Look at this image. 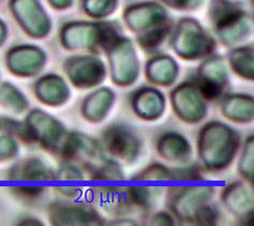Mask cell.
I'll use <instances>...</instances> for the list:
<instances>
[{"instance_id": "cell-13", "label": "cell", "mask_w": 254, "mask_h": 226, "mask_svg": "<svg viewBox=\"0 0 254 226\" xmlns=\"http://www.w3.org/2000/svg\"><path fill=\"white\" fill-rule=\"evenodd\" d=\"M34 92L38 101L48 106H60L67 101L69 91L67 84L58 75L40 77L34 85Z\"/></svg>"}, {"instance_id": "cell-20", "label": "cell", "mask_w": 254, "mask_h": 226, "mask_svg": "<svg viewBox=\"0 0 254 226\" xmlns=\"http://www.w3.org/2000/svg\"><path fill=\"white\" fill-rule=\"evenodd\" d=\"M19 142L5 134H0V163L8 162L19 154Z\"/></svg>"}, {"instance_id": "cell-11", "label": "cell", "mask_w": 254, "mask_h": 226, "mask_svg": "<svg viewBox=\"0 0 254 226\" xmlns=\"http://www.w3.org/2000/svg\"><path fill=\"white\" fill-rule=\"evenodd\" d=\"M125 20L133 32H144L168 21L166 10L155 2L132 5L125 12Z\"/></svg>"}, {"instance_id": "cell-2", "label": "cell", "mask_w": 254, "mask_h": 226, "mask_svg": "<svg viewBox=\"0 0 254 226\" xmlns=\"http://www.w3.org/2000/svg\"><path fill=\"white\" fill-rule=\"evenodd\" d=\"M210 12L215 32L224 45L237 44L249 34V16L238 3L216 0Z\"/></svg>"}, {"instance_id": "cell-24", "label": "cell", "mask_w": 254, "mask_h": 226, "mask_svg": "<svg viewBox=\"0 0 254 226\" xmlns=\"http://www.w3.org/2000/svg\"><path fill=\"white\" fill-rule=\"evenodd\" d=\"M48 1L57 10L67 9L72 3V0H48Z\"/></svg>"}, {"instance_id": "cell-9", "label": "cell", "mask_w": 254, "mask_h": 226, "mask_svg": "<svg viewBox=\"0 0 254 226\" xmlns=\"http://www.w3.org/2000/svg\"><path fill=\"white\" fill-rule=\"evenodd\" d=\"M227 81L226 70L221 59L213 58L199 67L195 88L208 100H215L222 93L224 83Z\"/></svg>"}, {"instance_id": "cell-22", "label": "cell", "mask_w": 254, "mask_h": 226, "mask_svg": "<svg viewBox=\"0 0 254 226\" xmlns=\"http://www.w3.org/2000/svg\"><path fill=\"white\" fill-rule=\"evenodd\" d=\"M134 191L132 192L131 197L134 199V203L136 206H142V207H147L149 204L150 199V193L147 191L146 188H140V187H134L133 188Z\"/></svg>"}, {"instance_id": "cell-19", "label": "cell", "mask_w": 254, "mask_h": 226, "mask_svg": "<svg viewBox=\"0 0 254 226\" xmlns=\"http://www.w3.org/2000/svg\"><path fill=\"white\" fill-rule=\"evenodd\" d=\"M117 0H83L87 13L94 17H104L112 14L116 9Z\"/></svg>"}, {"instance_id": "cell-1", "label": "cell", "mask_w": 254, "mask_h": 226, "mask_svg": "<svg viewBox=\"0 0 254 226\" xmlns=\"http://www.w3.org/2000/svg\"><path fill=\"white\" fill-rule=\"evenodd\" d=\"M122 36L112 23L77 22L65 25L61 32L62 45L75 50H104L108 51Z\"/></svg>"}, {"instance_id": "cell-26", "label": "cell", "mask_w": 254, "mask_h": 226, "mask_svg": "<svg viewBox=\"0 0 254 226\" xmlns=\"http://www.w3.org/2000/svg\"><path fill=\"white\" fill-rule=\"evenodd\" d=\"M20 225H31V224H34V225H42V222L39 221V220H36V219H25V220H22L21 222H19Z\"/></svg>"}, {"instance_id": "cell-10", "label": "cell", "mask_w": 254, "mask_h": 226, "mask_svg": "<svg viewBox=\"0 0 254 226\" xmlns=\"http://www.w3.org/2000/svg\"><path fill=\"white\" fill-rule=\"evenodd\" d=\"M107 52L111 58L115 81L123 78H127V81L128 79H136L138 63L129 39L120 37Z\"/></svg>"}, {"instance_id": "cell-8", "label": "cell", "mask_w": 254, "mask_h": 226, "mask_svg": "<svg viewBox=\"0 0 254 226\" xmlns=\"http://www.w3.org/2000/svg\"><path fill=\"white\" fill-rule=\"evenodd\" d=\"M65 73L72 83L77 85H93L103 81L105 76V67L96 57H72L65 62Z\"/></svg>"}, {"instance_id": "cell-14", "label": "cell", "mask_w": 254, "mask_h": 226, "mask_svg": "<svg viewBox=\"0 0 254 226\" xmlns=\"http://www.w3.org/2000/svg\"><path fill=\"white\" fill-rule=\"evenodd\" d=\"M28 106L29 103L25 94L13 83L0 82V107L12 114L20 115L25 113Z\"/></svg>"}, {"instance_id": "cell-18", "label": "cell", "mask_w": 254, "mask_h": 226, "mask_svg": "<svg viewBox=\"0 0 254 226\" xmlns=\"http://www.w3.org/2000/svg\"><path fill=\"white\" fill-rule=\"evenodd\" d=\"M169 32H170V24L167 21L160 24V25H157L140 33L137 38L138 44L144 50L153 51L154 49L158 48L162 44Z\"/></svg>"}, {"instance_id": "cell-15", "label": "cell", "mask_w": 254, "mask_h": 226, "mask_svg": "<svg viewBox=\"0 0 254 226\" xmlns=\"http://www.w3.org/2000/svg\"><path fill=\"white\" fill-rule=\"evenodd\" d=\"M178 66L174 60L169 57H157L149 62L147 73L149 80L159 81L160 83H171L177 76Z\"/></svg>"}, {"instance_id": "cell-25", "label": "cell", "mask_w": 254, "mask_h": 226, "mask_svg": "<svg viewBox=\"0 0 254 226\" xmlns=\"http://www.w3.org/2000/svg\"><path fill=\"white\" fill-rule=\"evenodd\" d=\"M8 38V27L7 24L3 22V20L0 19V47L3 46V44L7 41Z\"/></svg>"}, {"instance_id": "cell-7", "label": "cell", "mask_w": 254, "mask_h": 226, "mask_svg": "<svg viewBox=\"0 0 254 226\" xmlns=\"http://www.w3.org/2000/svg\"><path fill=\"white\" fill-rule=\"evenodd\" d=\"M103 144L113 157L127 162L135 159L141 146L135 134L123 125L108 127L103 133Z\"/></svg>"}, {"instance_id": "cell-5", "label": "cell", "mask_w": 254, "mask_h": 226, "mask_svg": "<svg viewBox=\"0 0 254 226\" xmlns=\"http://www.w3.org/2000/svg\"><path fill=\"white\" fill-rule=\"evenodd\" d=\"M25 121L36 143L48 151L59 152L65 134L64 127L59 120L40 109H33L27 114Z\"/></svg>"}, {"instance_id": "cell-12", "label": "cell", "mask_w": 254, "mask_h": 226, "mask_svg": "<svg viewBox=\"0 0 254 226\" xmlns=\"http://www.w3.org/2000/svg\"><path fill=\"white\" fill-rule=\"evenodd\" d=\"M11 182H48L56 181V173L39 158H26L13 164L9 170Z\"/></svg>"}, {"instance_id": "cell-17", "label": "cell", "mask_w": 254, "mask_h": 226, "mask_svg": "<svg viewBox=\"0 0 254 226\" xmlns=\"http://www.w3.org/2000/svg\"><path fill=\"white\" fill-rule=\"evenodd\" d=\"M234 71L246 79H253V48H238L229 54Z\"/></svg>"}, {"instance_id": "cell-4", "label": "cell", "mask_w": 254, "mask_h": 226, "mask_svg": "<svg viewBox=\"0 0 254 226\" xmlns=\"http://www.w3.org/2000/svg\"><path fill=\"white\" fill-rule=\"evenodd\" d=\"M9 9L29 37L45 38L51 30V20L39 0H10Z\"/></svg>"}, {"instance_id": "cell-16", "label": "cell", "mask_w": 254, "mask_h": 226, "mask_svg": "<svg viewBox=\"0 0 254 226\" xmlns=\"http://www.w3.org/2000/svg\"><path fill=\"white\" fill-rule=\"evenodd\" d=\"M0 134H5L25 144L36 143L31 128L26 121L17 120L9 116H0Z\"/></svg>"}, {"instance_id": "cell-27", "label": "cell", "mask_w": 254, "mask_h": 226, "mask_svg": "<svg viewBox=\"0 0 254 226\" xmlns=\"http://www.w3.org/2000/svg\"><path fill=\"white\" fill-rule=\"evenodd\" d=\"M0 1H1V0H0Z\"/></svg>"}, {"instance_id": "cell-21", "label": "cell", "mask_w": 254, "mask_h": 226, "mask_svg": "<svg viewBox=\"0 0 254 226\" xmlns=\"http://www.w3.org/2000/svg\"><path fill=\"white\" fill-rule=\"evenodd\" d=\"M11 189L15 195H17V196L28 199L37 198L41 196L45 192V187L37 184H16L14 186H12Z\"/></svg>"}, {"instance_id": "cell-3", "label": "cell", "mask_w": 254, "mask_h": 226, "mask_svg": "<svg viewBox=\"0 0 254 226\" xmlns=\"http://www.w3.org/2000/svg\"><path fill=\"white\" fill-rule=\"evenodd\" d=\"M173 48L185 59L205 57L214 50V40L204 32L199 23L191 19L181 21L173 36Z\"/></svg>"}, {"instance_id": "cell-23", "label": "cell", "mask_w": 254, "mask_h": 226, "mask_svg": "<svg viewBox=\"0 0 254 226\" xmlns=\"http://www.w3.org/2000/svg\"><path fill=\"white\" fill-rule=\"evenodd\" d=\"M166 1L174 8L190 10L193 8H197L201 0H166Z\"/></svg>"}, {"instance_id": "cell-6", "label": "cell", "mask_w": 254, "mask_h": 226, "mask_svg": "<svg viewBox=\"0 0 254 226\" xmlns=\"http://www.w3.org/2000/svg\"><path fill=\"white\" fill-rule=\"evenodd\" d=\"M47 54L41 48L34 45H20L11 48L5 56V65L12 75L33 77L44 69Z\"/></svg>"}]
</instances>
